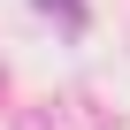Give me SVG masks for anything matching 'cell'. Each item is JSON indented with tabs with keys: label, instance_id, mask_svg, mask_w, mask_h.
<instances>
[{
	"label": "cell",
	"instance_id": "1",
	"mask_svg": "<svg viewBox=\"0 0 130 130\" xmlns=\"http://www.w3.org/2000/svg\"><path fill=\"white\" fill-rule=\"evenodd\" d=\"M46 8H54V15H69V23H84V8H77V0H46Z\"/></svg>",
	"mask_w": 130,
	"mask_h": 130
}]
</instances>
